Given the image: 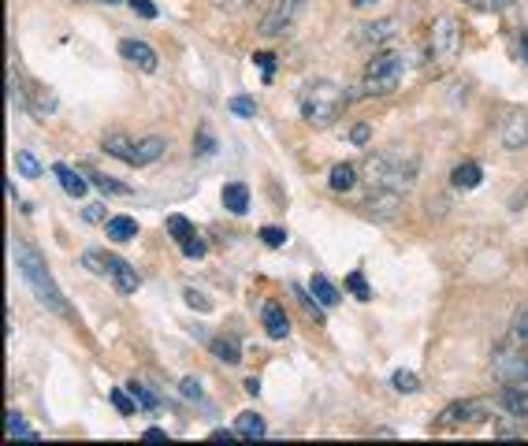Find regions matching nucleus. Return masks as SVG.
Returning a JSON list of instances; mask_svg holds the SVG:
<instances>
[{
    "label": "nucleus",
    "mask_w": 528,
    "mask_h": 446,
    "mask_svg": "<svg viewBox=\"0 0 528 446\" xmlns=\"http://www.w3.org/2000/svg\"><path fill=\"white\" fill-rule=\"evenodd\" d=\"M127 391L134 394V402H138V406H142V409H157V398L149 394L146 383H127Z\"/></svg>",
    "instance_id": "nucleus-32"
},
{
    "label": "nucleus",
    "mask_w": 528,
    "mask_h": 446,
    "mask_svg": "<svg viewBox=\"0 0 528 446\" xmlns=\"http://www.w3.org/2000/svg\"><path fill=\"white\" fill-rule=\"evenodd\" d=\"M261 324H264V331H268V339H287V335H291V320H287V313H283V305L279 302L264 305Z\"/></svg>",
    "instance_id": "nucleus-14"
},
{
    "label": "nucleus",
    "mask_w": 528,
    "mask_h": 446,
    "mask_svg": "<svg viewBox=\"0 0 528 446\" xmlns=\"http://www.w3.org/2000/svg\"><path fill=\"white\" fill-rule=\"evenodd\" d=\"M15 168H19V175H23V179H38V175H41V164L30 157L27 149H23V153H15Z\"/></svg>",
    "instance_id": "nucleus-31"
},
{
    "label": "nucleus",
    "mask_w": 528,
    "mask_h": 446,
    "mask_svg": "<svg viewBox=\"0 0 528 446\" xmlns=\"http://www.w3.org/2000/svg\"><path fill=\"white\" fill-rule=\"evenodd\" d=\"M298 108H302V119L309 123V127L324 131V127H331L335 119L343 116L346 90L331 79H313L298 90Z\"/></svg>",
    "instance_id": "nucleus-2"
},
{
    "label": "nucleus",
    "mask_w": 528,
    "mask_h": 446,
    "mask_svg": "<svg viewBox=\"0 0 528 446\" xmlns=\"http://www.w3.org/2000/svg\"><path fill=\"white\" fill-rule=\"evenodd\" d=\"M521 60H525V64H528V38L521 41Z\"/></svg>",
    "instance_id": "nucleus-49"
},
{
    "label": "nucleus",
    "mask_w": 528,
    "mask_h": 446,
    "mask_svg": "<svg viewBox=\"0 0 528 446\" xmlns=\"http://www.w3.org/2000/svg\"><path fill=\"white\" fill-rule=\"evenodd\" d=\"M112 406L119 409V413H127V417H134V409H138V402H134V394L127 398L123 391H112Z\"/></svg>",
    "instance_id": "nucleus-36"
},
{
    "label": "nucleus",
    "mask_w": 528,
    "mask_h": 446,
    "mask_svg": "<svg viewBox=\"0 0 528 446\" xmlns=\"http://www.w3.org/2000/svg\"><path fill=\"white\" fill-rule=\"evenodd\" d=\"M82 216H86L90 223H108L105 220V205H86V212H82Z\"/></svg>",
    "instance_id": "nucleus-44"
},
{
    "label": "nucleus",
    "mask_w": 528,
    "mask_h": 446,
    "mask_svg": "<svg viewBox=\"0 0 528 446\" xmlns=\"http://www.w3.org/2000/svg\"><path fill=\"white\" fill-rule=\"evenodd\" d=\"M398 205H402V194H398V190H372L361 209L369 212V216H376V220H395Z\"/></svg>",
    "instance_id": "nucleus-12"
},
{
    "label": "nucleus",
    "mask_w": 528,
    "mask_h": 446,
    "mask_svg": "<svg viewBox=\"0 0 528 446\" xmlns=\"http://www.w3.org/2000/svg\"><path fill=\"white\" fill-rule=\"evenodd\" d=\"M499 138L506 149H525L528 145V112H510V116L502 119Z\"/></svg>",
    "instance_id": "nucleus-13"
},
{
    "label": "nucleus",
    "mask_w": 528,
    "mask_h": 446,
    "mask_svg": "<svg viewBox=\"0 0 528 446\" xmlns=\"http://www.w3.org/2000/svg\"><path fill=\"white\" fill-rule=\"evenodd\" d=\"M90 183L101 190V194H116V197H127L131 194V186L119 183V179H112V175H101V171H90Z\"/></svg>",
    "instance_id": "nucleus-27"
},
{
    "label": "nucleus",
    "mask_w": 528,
    "mask_h": 446,
    "mask_svg": "<svg viewBox=\"0 0 528 446\" xmlns=\"http://www.w3.org/2000/svg\"><path fill=\"white\" fill-rule=\"evenodd\" d=\"M4 435H8V439H38V432H34L27 420H23V413H15V409H8V417H4Z\"/></svg>",
    "instance_id": "nucleus-25"
},
{
    "label": "nucleus",
    "mask_w": 528,
    "mask_h": 446,
    "mask_svg": "<svg viewBox=\"0 0 528 446\" xmlns=\"http://www.w3.org/2000/svg\"><path fill=\"white\" fill-rule=\"evenodd\" d=\"M179 391H183V398H201V383L194 380V376H186V380L179 383Z\"/></svg>",
    "instance_id": "nucleus-41"
},
{
    "label": "nucleus",
    "mask_w": 528,
    "mask_h": 446,
    "mask_svg": "<svg viewBox=\"0 0 528 446\" xmlns=\"http://www.w3.org/2000/svg\"><path fill=\"white\" fill-rule=\"evenodd\" d=\"M491 417V409H488V402H454V406H447L443 413H439V424L443 428H469V424H484V420Z\"/></svg>",
    "instance_id": "nucleus-8"
},
{
    "label": "nucleus",
    "mask_w": 528,
    "mask_h": 446,
    "mask_svg": "<svg viewBox=\"0 0 528 446\" xmlns=\"http://www.w3.org/2000/svg\"><path fill=\"white\" fill-rule=\"evenodd\" d=\"M365 175H369L372 190H398V194H406L413 179H417V157L406 153V149H380V153H369Z\"/></svg>",
    "instance_id": "nucleus-3"
},
{
    "label": "nucleus",
    "mask_w": 528,
    "mask_h": 446,
    "mask_svg": "<svg viewBox=\"0 0 528 446\" xmlns=\"http://www.w3.org/2000/svg\"><path fill=\"white\" fill-rule=\"evenodd\" d=\"M480 179H484V168L473 164V160H465V164H458V168L450 171V183L458 186V190H476Z\"/></svg>",
    "instance_id": "nucleus-21"
},
{
    "label": "nucleus",
    "mask_w": 528,
    "mask_h": 446,
    "mask_svg": "<svg viewBox=\"0 0 528 446\" xmlns=\"http://www.w3.org/2000/svg\"><path fill=\"white\" fill-rule=\"evenodd\" d=\"M246 394H261V380H257V376L246 380Z\"/></svg>",
    "instance_id": "nucleus-48"
},
{
    "label": "nucleus",
    "mask_w": 528,
    "mask_h": 446,
    "mask_svg": "<svg viewBox=\"0 0 528 446\" xmlns=\"http://www.w3.org/2000/svg\"><path fill=\"white\" fill-rule=\"evenodd\" d=\"M495 406H499L502 413H514V417L525 420L528 417V387H514V383H506V391H499Z\"/></svg>",
    "instance_id": "nucleus-15"
},
{
    "label": "nucleus",
    "mask_w": 528,
    "mask_h": 446,
    "mask_svg": "<svg viewBox=\"0 0 528 446\" xmlns=\"http://www.w3.org/2000/svg\"><path fill=\"white\" fill-rule=\"evenodd\" d=\"M510 335H525V339H528V302L521 305V309H517V316H514V331H510Z\"/></svg>",
    "instance_id": "nucleus-40"
},
{
    "label": "nucleus",
    "mask_w": 528,
    "mask_h": 446,
    "mask_svg": "<svg viewBox=\"0 0 528 446\" xmlns=\"http://www.w3.org/2000/svg\"><path fill=\"white\" fill-rule=\"evenodd\" d=\"M212 4H216L220 12H238V8H246L250 0H212Z\"/></svg>",
    "instance_id": "nucleus-45"
},
{
    "label": "nucleus",
    "mask_w": 528,
    "mask_h": 446,
    "mask_svg": "<svg viewBox=\"0 0 528 446\" xmlns=\"http://www.w3.org/2000/svg\"><path fill=\"white\" fill-rule=\"evenodd\" d=\"M514 0H476V8H484V12H502V8H510Z\"/></svg>",
    "instance_id": "nucleus-43"
},
{
    "label": "nucleus",
    "mask_w": 528,
    "mask_h": 446,
    "mask_svg": "<svg viewBox=\"0 0 528 446\" xmlns=\"http://www.w3.org/2000/svg\"><path fill=\"white\" fill-rule=\"evenodd\" d=\"M183 298H186V305H190V309H198V313H212V302L205 298V294H201V290L186 287V290H183Z\"/></svg>",
    "instance_id": "nucleus-34"
},
{
    "label": "nucleus",
    "mask_w": 528,
    "mask_h": 446,
    "mask_svg": "<svg viewBox=\"0 0 528 446\" xmlns=\"http://www.w3.org/2000/svg\"><path fill=\"white\" fill-rule=\"evenodd\" d=\"M235 432H238V439H264V435H268V428H264L261 413L246 409V413H238V417H235Z\"/></svg>",
    "instance_id": "nucleus-20"
},
{
    "label": "nucleus",
    "mask_w": 528,
    "mask_h": 446,
    "mask_svg": "<svg viewBox=\"0 0 528 446\" xmlns=\"http://www.w3.org/2000/svg\"><path fill=\"white\" fill-rule=\"evenodd\" d=\"M105 231L112 242H134V235H138V220H131V216H112V220L105 223Z\"/></svg>",
    "instance_id": "nucleus-23"
},
{
    "label": "nucleus",
    "mask_w": 528,
    "mask_h": 446,
    "mask_svg": "<svg viewBox=\"0 0 528 446\" xmlns=\"http://www.w3.org/2000/svg\"><path fill=\"white\" fill-rule=\"evenodd\" d=\"M209 350L216 361H224V365H238L242 361V342L235 339V335H216V339L209 342Z\"/></svg>",
    "instance_id": "nucleus-16"
},
{
    "label": "nucleus",
    "mask_w": 528,
    "mask_h": 446,
    "mask_svg": "<svg viewBox=\"0 0 528 446\" xmlns=\"http://www.w3.org/2000/svg\"><path fill=\"white\" fill-rule=\"evenodd\" d=\"M357 183V168L354 164H335L328 175V186L335 190V194H346V190H354Z\"/></svg>",
    "instance_id": "nucleus-24"
},
{
    "label": "nucleus",
    "mask_w": 528,
    "mask_h": 446,
    "mask_svg": "<svg viewBox=\"0 0 528 446\" xmlns=\"http://www.w3.org/2000/svg\"><path fill=\"white\" fill-rule=\"evenodd\" d=\"M231 112H235V116H242V119H253L257 116V101H253V97H231Z\"/></svg>",
    "instance_id": "nucleus-33"
},
{
    "label": "nucleus",
    "mask_w": 528,
    "mask_h": 446,
    "mask_svg": "<svg viewBox=\"0 0 528 446\" xmlns=\"http://www.w3.org/2000/svg\"><path fill=\"white\" fill-rule=\"evenodd\" d=\"M146 439H149V443H160V439H168V432H164V428H149Z\"/></svg>",
    "instance_id": "nucleus-47"
},
{
    "label": "nucleus",
    "mask_w": 528,
    "mask_h": 446,
    "mask_svg": "<svg viewBox=\"0 0 528 446\" xmlns=\"http://www.w3.org/2000/svg\"><path fill=\"white\" fill-rule=\"evenodd\" d=\"M119 56H123L127 64L138 67V71H146V75H153V71L160 67L157 49H153L149 41H142V38H123V41H119Z\"/></svg>",
    "instance_id": "nucleus-9"
},
{
    "label": "nucleus",
    "mask_w": 528,
    "mask_h": 446,
    "mask_svg": "<svg viewBox=\"0 0 528 446\" xmlns=\"http://www.w3.org/2000/svg\"><path fill=\"white\" fill-rule=\"evenodd\" d=\"M391 387H395L398 394H413V391H421V376L410 372V368H398L395 376H391Z\"/></svg>",
    "instance_id": "nucleus-28"
},
{
    "label": "nucleus",
    "mask_w": 528,
    "mask_h": 446,
    "mask_svg": "<svg viewBox=\"0 0 528 446\" xmlns=\"http://www.w3.org/2000/svg\"><path fill=\"white\" fill-rule=\"evenodd\" d=\"M168 235H172L175 242L183 246L186 238H194V223L186 220V216H179V212H175V216H168Z\"/></svg>",
    "instance_id": "nucleus-29"
},
{
    "label": "nucleus",
    "mask_w": 528,
    "mask_h": 446,
    "mask_svg": "<svg viewBox=\"0 0 528 446\" xmlns=\"http://www.w3.org/2000/svg\"><path fill=\"white\" fill-rule=\"evenodd\" d=\"M253 60H257V67L264 71V79H272V64H276V56H272V53H257Z\"/></svg>",
    "instance_id": "nucleus-42"
},
{
    "label": "nucleus",
    "mask_w": 528,
    "mask_h": 446,
    "mask_svg": "<svg viewBox=\"0 0 528 446\" xmlns=\"http://www.w3.org/2000/svg\"><path fill=\"white\" fill-rule=\"evenodd\" d=\"M350 138H354L357 145H361V142H369V127H365V123H361V127H354V134H350Z\"/></svg>",
    "instance_id": "nucleus-46"
},
{
    "label": "nucleus",
    "mask_w": 528,
    "mask_h": 446,
    "mask_svg": "<svg viewBox=\"0 0 528 446\" xmlns=\"http://www.w3.org/2000/svg\"><path fill=\"white\" fill-rule=\"evenodd\" d=\"M183 253H186V257H194V261H201V257H205V242H201L198 235L186 238V242H183Z\"/></svg>",
    "instance_id": "nucleus-38"
},
{
    "label": "nucleus",
    "mask_w": 528,
    "mask_h": 446,
    "mask_svg": "<svg viewBox=\"0 0 528 446\" xmlns=\"http://www.w3.org/2000/svg\"><path fill=\"white\" fill-rule=\"evenodd\" d=\"M309 294H313V302L320 305V309H335L339 305V290H335V283H331L328 276H313L309 279Z\"/></svg>",
    "instance_id": "nucleus-18"
},
{
    "label": "nucleus",
    "mask_w": 528,
    "mask_h": 446,
    "mask_svg": "<svg viewBox=\"0 0 528 446\" xmlns=\"http://www.w3.org/2000/svg\"><path fill=\"white\" fill-rule=\"evenodd\" d=\"M458 53H462V27H458V19H454V15H439L436 23H432L428 56L447 64V60H454Z\"/></svg>",
    "instance_id": "nucleus-6"
},
{
    "label": "nucleus",
    "mask_w": 528,
    "mask_h": 446,
    "mask_svg": "<svg viewBox=\"0 0 528 446\" xmlns=\"http://www.w3.org/2000/svg\"><path fill=\"white\" fill-rule=\"evenodd\" d=\"M491 376L499 383L528 387V339L525 335H510V339L491 354Z\"/></svg>",
    "instance_id": "nucleus-5"
},
{
    "label": "nucleus",
    "mask_w": 528,
    "mask_h": 446,
    "mask_svg": "<svg viewBox=\"0 0 528 446\" xmlns=\"http://www.w3.org/2000/svg\"><path fill=\"white\" fill-rule=\"evenodd\" d=\"M398 19H372V23H365V27L357 30V45H372V49H383L387 41L398 38Z\"/></svg>",
    "instance_id": "nucleus-10"
},
{
    "label": "nucleus",
    "mask_w": 528,
    "mask_h": 446,
    "mask_svg": "<svg viewBox=\"0 0 528 446\" xmlns=\"http://www.w3.org/2000/svg\"><path fill=\"white\" fill-rule=\"evenodd\" d=\"M164 149H168V142H164L160 134L138 138V142L131 145V157H127V164H131V168H149V164H157V160L164 157Z\"/></svg>",
    "instance_id": "nucleus-11"
},
{
    "label": "nucleus",
    "mask_w": 528,
    "mask_h": 446,
    "mask_svg": "<svg viewBox=\"0 0 528 446\" xmlns=\"http://www.w3.org/2000/svg\"><path fill=\"white\" fill-rule=\"evenodd\" d=\"M261 242L268 250H279V246H287V231H279V227H261Z\"/></svg>",
    "instance_id": "nucleus-35"
},
{
    "label": "nucleus",
    "mask_w": 528,
    "mask_h": 446,
    "mask_svg": "<svg viewBox=\"0 0 528 446\" xmlns=\"http://www.w3.org/2000/svg\"><path fill=\"white\" fill-rule=\"evenodd\" d=\"M212 149H216V142H212L209 131H198V142H194V153L198 157H212Z\"/></svg>",
    "instance_id": "nucleus-37"
},
{
    "label": "nucleus",
    "mask_w": 528,
    "mask_h": 446,
    "mask_svg": "<svg viewBox=\"0 0 528 446\" xmlns=\"http://www.w3.org/2000/svg\"><path fill=\"white\" fill-rule=\"evenodd\" d=\"M123 257H112V253H101V250H90V253H82V268H90L93 276H116V268Z\"/></svg>",
    "instance_id": "nucleus-17"
},
{
    "label": "nucleus",
    "mask_w": 528,
    "mask_h": 446,
    "mask_svg": "<svg viewBox=\"0 0 528 446\" xmlns=\"http://www.w3.org/2000/svg\"><path fill=\"white\" fill-rule=\"evenodd\" d=\"M406 75V53H398V49H383L376 53L365 64V75H361V93L365 97H383V93H391L402 82Z\"/></svg>",
    "instance_id": "nucleus-4"
},
{
    "label": "nucleus",
    "mask_w": 528,
    "mask_h": 446,
    "mask_svg": "<svg viewBox=\"0 0 528 446\" xmlns=\"http://www.w3.org/2000/svg\"><path fill=\"white\" fill-rule=\"evenodd\" d=\"M127 4H131L142 19H157V4H153V0H127Z\"/></svg>",
    "instance_id": "nucleus-39"
},
{
    "label": "nucleus",
    "mask_w": 528,
    "mask_h": 446,
    "mask_svg": "<svg viewBox=\"0 0 528 446\" xmlns=\"http://www.w3.org/2000/svg\"><path fill=\"white\" fill-rule=\"evenodd\" d=\"M469 4H473V8H476V0H469Z\"/></svg>",
    "instance_id": "nucleus-51"
},
{
    "label": "nucleus",
    "mask_w": 528,
    "mask_h": 446,
    "mask_svg": "<svg viewBox=\"0 0 528 446\" xmlns=\"http://www.w3.org/2000/svg\"><path fill=\"white\" fill-rule=\"evenodd\" d=\"M346 290L354 294L357 302H369V298H372V290H369V283H365V276H361V272H350V276H346Z\"/></svg>",
    "instance_id": "nucleus-30"
},
{
    "label": "nucleus",
    "mask_w": 528,
    "mask_h": 446,
    "mask_svg": "<svg viewBox=\"0 0 528 446\" xmlns=\"http://www.w3.org/2000/svg\"><path fill=\"white\" fill-rule=\"evenodd\" d=\"M220 201H224L227 212L242 216V212H250V186L246 183H227L224 194H220Z\"/></svg>",
    "instance_id": "nucleus-19"
},
{
    "label": "nucleus",
    "mask_w": 528,
    "mask_h": 446,
    "mask_svg": "<svg viewBox=\"0 0 528 446\" xmlns=\"http://www.w3.org/2000/svg\"><path fill=\"white\" fill-rule=\"evenodd\" d=\"M112 283H116L119 294H134V290L142 287V276H138V272H134V268H131L127 261H119L116 276H112Z\"/></svg>",
    "instance_id": "nucleus-26"
},
{
    "label": "nucleus",
    "mask_w": 528,
    "mask_h": 446,
    "mask_svg": "<svg viewBox=\"0 0 528 446\" xmlns=\"http://www.w3.org/2000/svg\"><path fill=\"white\" fill-rule=\"evenodd\" d=\"M105 4H119V0H105Z\"/></svg>",
    "instance_id": "nucleus-50"
},
{
    "label": "nucleus",
    "mask_w": 528,
    "mask_h": 446,
    "mask_svg": "<svg viewBox=\"0 0 528 446\" xmlns=\"http://www.w3.org/2000/svg\"><path fill=\"white\" fill-rule=\"evenodd\" d=\"M12 253H15V268H19V276L27 279V287L34 290V298H38L45 309H53V313H67L64 290H60V283L53 279L45 257H41L34 246H27V242H15Z\"/></svg>",
    "instance_id": "nucleus-1"
},
{
    "label": "nucleus",
    "mask_w": 528,
    "mask_h": 446,
    "mask_svg": "<svg viewBox=\"0 0 528 446\" xmlns=\"http://www.w3.org/2000/svg\"><path fill=\"white\" fill-rule=\"evenodd\" d=\"M53 175L60 179V186H64V194H71V197H86V179H82L79 171L75 168H67V164H56L53 168Z\"/></svg>",
    "instance_id": "nucleus-22"
},
{
    "label": "nucleus",
    "mask_w": 528,
    "mask_h": 446,
    "mask_svg": "<svg viewBox=\"0 0 528 446\" xmlns=\"http://www.w3.org/2000/svg\"><path fill=\"white\" fill-rule=\"evenodd\" d=\"M305 4H309V0H272L268 12H264V19H261L264 38H283V34L298 23V15L305 12Z\"/></svg>",
    "instance_id": "nucleus-7"
}]
</instances>
